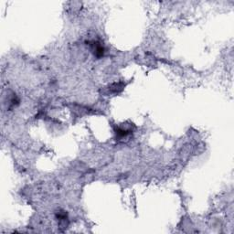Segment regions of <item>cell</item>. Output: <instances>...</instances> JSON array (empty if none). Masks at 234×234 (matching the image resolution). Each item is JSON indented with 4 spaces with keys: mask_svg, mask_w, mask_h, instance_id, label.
<instances>
[{
    "mask_svg": "<svg viewBox=\"0 0 234 234\" xmlns=\"http://www.w3.org/2000/svg\"><path fill=\"white\" fill-rule=\"evenodd\" d=\"M96 45H93V52H94V55H95L96 57H98V58H100V57H102V56H104V46H102L101 44H99V43H95Z\"/></svg>",
    "mask_w": 234,
    "mask_h": 234,
    "instance_id": "cell-1",
    "label": "cell"
}]
</instances>
